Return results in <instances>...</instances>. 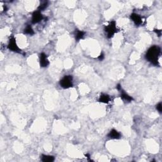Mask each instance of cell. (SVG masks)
<instances>
[{"label": "cell", "instance_id": "obj_1", "mask_svg": "<svg viewBox=\"0 0 162 162\" xmlns=\"http://www.w3.org/2000/svg\"><path fill=\"white\" fill-rule=\"evenodd\" d=\"M161 54V48L159 46L154 45L150 47L145 55V58L149 63L155 66H159V58Z\"/></svg>", "mask_w": 162, "mask_h": 162}, {"label": "cell", "instance_id": "obj_2", "mask_svg": "<svg viewBox=\"0 0 162 162\" xmlns=\"http://www.w3.org/2000/svg\"><path fill=\"white\" fill-rule=\"evenodd\" d=\"M104 30L106 34L107 38H108V39L112 38L115 36V34H117L118 31L116 22L115 20H111L109 24L105 27Z\"/></svg>", "mask_w": 162, "mask_h": 162}, {"label": "cell", "instance_id": "obj_3", "mask_svg": "<svg viewBox=\"0 0 162 162\" xmlns=\"http://www.w3.org/2000/svg\"><path fill=\"white\" fill-rule=\"evenodd\" d=\"M60 86L65 89L71 88L73 87V77L70 75H65L61 79L60 82Z\"/></svg>", "mask_w": 162, "mask_h": 162}, {"label": "cell", "instance_id": "obj_4", "mask_svg": "<svg viewBox=\"0 0 162 162\" xmlns=\"http://www.w3.org/2000/svg\"><path fill=\"white\" fill-rule=\"evenodd\" d=\"M7 48L9 50H10L11 51H13L14 53H17L19 54L22 53V50L18 47V46L17 43L16 39H15V37L13 36H11V37L10 38L8 44Z\"/></svg>", "mask_w": 162, "mask_h": 162}, {"label": "cell", "instance_id": "obj_5", "mask_svg": "<svg viewBox=\"0 0 162 162\" xmlns=\"http://www.w3.org/2000/svg\"><path fill=\"white\" fill-rule=\"evenodd\" d=\"M44 17L43 15H42L41 11H34L32 15V24H38V23H39L41 21H42L43 20Z\"/></svg>", "mask_w": 162, "mask_h": 162}, {"label": "cell", "instance_id": "obj_6", "mask_svg": "<svg viewBox=\"0 0 162 162\" xmlns=\"http://www.w3.org/2000/svg\"><path fill=\"white\" fill-rule=\"evenodd\" d=\"M39 64L40 66L42 68H46L48 67L49 65V61L48 58V56L44 53H41L39 54Z\"/></svg>", "mask_w": 162, "mask_h": 162}, {"label": "cell", "instance_id": "obj_7", "mask_svg": "<svg viewBox=\"0 0 162 162\" xmlns=\"http://www.w3.org/2000/svg\"><path fill=\"white\" fill-rule=\"evenodd\" d=\"M107 137L110 139H120L122 137V134L116 129H111L107 134Z\"/></svg>", "mask_w": 162, "mask_h": 162}, {"label": "cell", "instance_id": "obj_8", "mask_svg": "<svg viewBox=\"0 0 162 162\" xmlns=\"http://www.w3.org/2000/svg\"><path fill=\"white\" fill-rule=\"evenodd\" d=\"M130 18L136 25H140L142 24V18L140 15L137 13H132L130 15Z\"/></svg>", "mask_w": 162, "mask_h": 162}, {"label": "cell", "instance_id": "obj_9", "mask_svg": "<svg viewBox=\"0 0 162 162\" xmlns=\"http://www.w3.org/2000/svg\"><path fill=\"white\" fill-rule=\"evenodd\" d=\"M118 91H120V98L123 100V101H126V102H129V103L134 101V98L132 97V96H130V95L126 93V92L123 90L122 88L120 89Z\"/></svg>", "mask_w": 162, "mask_h": 162}, {"label": "cell", "instance_id": "obj_10", "mask_svg": "<svg viewBox=\"0 0 162 162\" xmlns=\"http://www.w3.org/2000/svg\"><path fill=\"white\" fill-rule=\"evenodd\" d=\"M111 101V96L108 94L102 93L99 96L98 101L99 103H105V104H108Z\"/></svg>", "mask_w": 162, "mask_h": 162}, {"label": "cell", "instance_id": "obj_11", "mask_svg": "<svg viewBox=\"0 0 162 162\" xmlns=\"http://www.w3.org/2000/svg\"><path fill=\"white\" fill-rule=\"evenodd\" d=\"M85 34H86V32L82 31V30H75V39L77 41H80V39H82Z\"/></svg>", "mask_w": 162, "mask_h": 162}, {"label": "cell", "instance_id": "obj_12", "mask_svg": "<svg viewBox=\"0 0 162 162\" xmlns=\"http://www.w3.org/2000/svg\"><path fill=\"white\" fill-rule=\"evenodd\" d=\"M55 158L52 155H42L41 157V160L42 162H53L55 161Z\"/></svg>", "mask_w": 162, "mask_h": 162}, {"label": "cell", "instance_id": "obj_13", "mask_svg": "<svg viewBox=\"0 0 162 162\" xmlns=\"http://www.w3.org/2000/svg\"><path fill=\"white\" fill-rule=\"evenodd\" d=\"M24 33L25 34H28V35H30V36L34 34V31L32 27V26L30 25H28L27 26L24 30Z\"/></svg>", "mask_w": 162, "mask_h": 162}, {"label": "cell", "instance_id": "obj_14", "mask_svg": "<svg viewBox=\"0 0 162 162\" xmlns=\"http://www.w3.org/2000/svg\"><path fill=\"white\" fill-rule=\"evenodd\" d=\"M48 6V1H44L42 3L40 4V5L38 6L37 8V11H44L46 8H47V7Z\"/></svg>", "mask_w": 162, "mask_h": 162}, {"label": "cell", "instance_id": "obj_15", "mask_svg": "<svg viewBox=\"0 0 162 162\" xmlns=\"http://www.w3.org/2000/svg\"><path fill=\"white\" fill-rule=\"evenodd\" d=\"M161 107H162V105H161V103L160 102L159 103H158L156 106V109L158 111L159 113H161Z\"/></svg>", "mask_w": 162, "mask_h": 162}, {"label": "cell", "instance_id": "obj_16", "mask_svg": "<svg viewBox=\"0 0 162 162\" xmlns=\"http://www.w3.org/2000/svg\"><path fill=\"white\" fill-rule=\"evenodd\" d=\"M98 59L99 61H103L104 59H105V54H104L103 52L100 53V55L98 56Z\"/></svg>", "mask_w": 162, "mask_h": 162}, {"label": "cell", "instance_id": "obj_17", "mask_svg": "<svg viewBox=\"0 0 162 162\" xmlns=\"http://www.w3.org/2000/svg\"><path fill=\"white\" fill-rule=\"evenodd\" d=\"M154 32H156V34H157L158 36L159 37L161 36V30H158V29H155L154 30Z\"/></svg>", "mask_w": 162, "mask_h": 162}, {"label": "cell", "instance_id": "obj_18", "mask_svg": "<svg viewBox=\"0 0 162 162\" xmlns=\"http://www.w3.org/2000/svg\"><path fill=\"white\" fill-rule=\"evenodd\" d=\"M85 156H86V157L87 158L88 160L91 161V156H90L89 154H88V153H87V154H86V155H85Z\"/></svg>", "mask_w": 162, "mask_h": 162}]
</instances>
